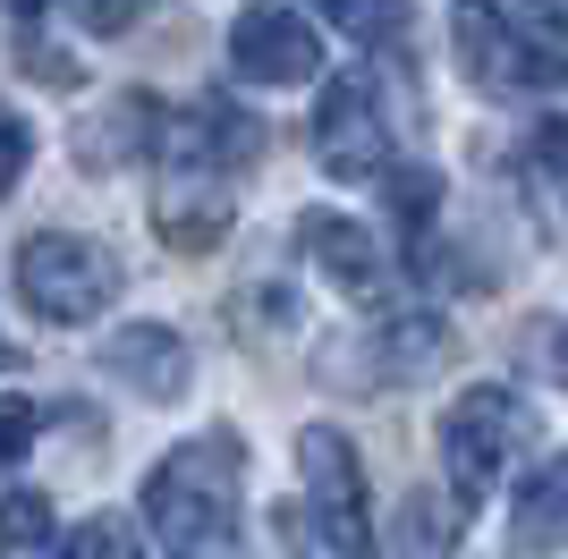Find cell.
Listing matches in <instances>:
<instances>
[{
  "label": "cell",
  "mask_w": 568,
  "mask_h": 559,
  "mask_svg": "<svg viewBox=\"0 0 568 559\" xmlns=\"http://www.w3.org/2000/svg\"><path fill=\"white\" fill-rule=\"evenodd\" d=\"M246 458L237 433H195L144 475V517L170 559H246V509H237Z\"/></svg>",
  "instance_id": "cell-1"
},
{
  "label": "cell",
  "mask_w": 568,
  "mask_h": 559,
  "mask_svg": "<svg viewBox=\"0 0 568 559\" xmlns=\"http://www.w3.org/2000/svg\"><path fill=\"white\" fill-rule=\"evenodd\" d=\"M128 288V272H119V255L102 246V237H77V230H34L18 246V297L34 323H102L111 314V297Z\"/></svg>",
  "instance_id": "cell-2"
},
{
  "label": "cell",
  "mask_w": 568,
  "mask_h": 559,
  "mask_svg": "<svg viewBox=\"0 0 568 559\" xmlns=\"http://www.w3.org/2000/svg\"><path fill=\"white\" fill-rule=\"evenodd\" d=\"M526 433H535V416H526L518 390H500V382H475V390L450 398V416H442V466H450L458 509H484V500H493L500 466L518 458Z\"/></svg>",
  "instance_id": "cell-3"
},
{
  "label": "cell",
  "mask_w": 568,
  "mask_h": 559,
  "mask_svg": "<svg viewBox=\"0 0 568 559\" xmlns=\"http://www.w3.org/2000/svg\"><path fill=\"white\" fill-rule=\"evenodd\" d=\"M297 466H306V500H314V535L332 559H382L374 551V500H365V466L339 424H306L297 433Z\"/></svg>",
  "instance_id": "cell-4"
},
{
  "label": "cell",
  "mask_w": 568,
  "mask_h": 559,
  "mask_svg": "<svg viewBox=\"0 0 568 559\" xmlns=\"http://www.w3.org/2000/svg\"><path fill=\"white\" fill-rule=\"evenodd\" d=\"M306 144H314V162L332 170V179H382V170H390V119H382L374 77H365V69L332 77L323 102H314Z\"/></svg>",
  "instance_id": "cell-5"
},
{
  "label": "cell",
  "mask_w": 568,
  "mask_h": 559,
  "mask_svg": "<svg viewBox=\"0 0 568 559\" xmlns=\"http://www.w3.org/2000/svg\"><path fill=\"white\" fill-rule=\"evenodd\" d=\"M255 153H263V119L237 111L230 93H204L187 119H170V136H162L170 179H187V186H230L237 170H255Z\"/></svg>",
  "instance_id": "cell-6"
},
{
  "label": "cell",
  "mask_w": 568,
  "mask_h": 559,
  "mask_svg": "<svg viewBox=\"0 0 568 559\" xmlns=\"http://www.w3.org/2000/svg\"><path fill=\"white\" fill-rule=\"evenodd\" d=\"M230 69L246 85H314L323 77V34L288 0H246L230 18Z\"/></svg>",
  "instance_id": "cell-7"
},
{
  "label": "cell",
  "mask_w": 568,
  "mask_h": 559,
  "mask_svg": "<svg viewBox=\"0 0 568 559\" xmlns=\"http://www.w3.org/2000/svg\"><path fill=\"white\" fill-rule=\"evenodd\" d=\"M297 246L323 263V280H332L339 297H356V305L390 297V255H382L374 230H356V221H339V212H306V221H297Z\"/></svg>",
  "instance_id": "cell-8"
},
{
  "label": "cell",
  "mask_w": 568,
  "mask_h": 559,
  "mask_svg": "<svg viewBox=\"0 0 568 559\" xmlns=\"http://www.w3.org/2000/svg\"><path fill=\"white\" fill-rule=\"evenodd\" d=\"M102 365H111V382H128L136 398H179L187 390V373H195V356H187V339L170 323H128V331H111L102 339Z\"/></svg>",
  "instance_id": "cell-9"
},
{
  "label": "cell",
  "mask_w": 568,
  "mask_h": 559,
  "mask_svg": "<svg viewBox=\"0 0 568 559\" xmlns=\"http://www.w3.org/2000/svg\"><path fill=\"white\" fill-rule=\"evenodd\" d=\"M450 43H458V60H467V77L484 93H526V51H518V26H509L500 0H458Z\"/></svg>",
  "instance_id": "cell-10"
},
{
  "label": "cell",
  "mask_w": 568,
  "mask_h": 559,
  "mask_svg": "<svg viewBox=\"0 0 568 559\" xmlns=\"http://www.w3.org/2000/svg\"><path fill=\"white\" fill-rule=\"evenodd\" d=\"M162 136H170L162 102H153V93H119L102 119L77 128V162H85V170H136V162L162 153Z\"/></svg>",
  "instance_id": "cell-11"
},
{
  "label": "cell",
  "mask_w": 568,
  "mask_h": 559,
  "mask_svg": "<svg viewBox=\"0 0 568 559\" xmlns=\"http://www.w3.org/2000/svg\"><path fill=\"white\" fill-rule=\"evenodd\" d=\"M153 237H162V246H179V255H213L221 237H230V195H221V186L170 179L162 204H153Z\"/></svg>",
  "instance_id": "cell-12"
},
{
  "label": "cell",
  "mask_w": 568,
  "mask_h": 559,
  "mask_svg": "<svg viewBox=\"0 0 568 559\" xmlns=\"http://www.w3.org/2000/svg\"><path fill=\"white\" fill-rule=\"evenodd\" d=\"M509 535H518V551H568V449H560V458H544L518 484Z\"/></svg>",
  "instance_id": "cell-13"
},
{
  "label": "cell",
  "mask_w": 568,
  "mask_h": 559,
  "mask_svg": "<svg viewBox=\"0 0 568 559\" xmlns=\"http://www.w3.org/2000/svg\"><path fill=\"white\" fill-rule=\"evenodd\" d=\"M374 339V373L382 382H416V373H433L442 356H450V323L442 314H399V323L365 331Z\"/></svg>",
  "instance_id": "cell-14"
},
{
  "label": "cell",
  "mask_w": 568,
  "mask_h": 559,
  "mask_svg": "<svg viewBox=\"0 0 568 559\" xmlns=\"http://www.w3.org/2000/svg\"><path fill=\"white\" fill-rule=\"evenodd\" d=\"M509 26L526 51V85H568V0H518Z\"/></svg>",
  "instance_id": "cell-15"
},
{
  "label": "cell",
  "mask_w": 568,
  "mask_h": 559,
  "mask_svg": "<svg viewBox=\"0 0 568 559\" xmlns=\"http://www.w3.org/2000/svg\"><path fill=\"white\" fill-rule=\"evenodd\" d=\"M51 535H60L51 491H9L0 500V559H51Z\"/></svg>",
  "instance_id": "cell-16"
},
{
  "label": "cell",
  "mask_w": 568,
  "mask_h": 559,
  "mask_svg": "<svg viewBox=\"0 0 568 559\" xmlns=\"http://www.w3.org/2000/svg\"><path fill=\"white\" fill-rule=\"evenodd\" d=\"M382 195H390V221L407 230V246L425 255L433 246V212H442V179H433V170H382Z\"/></svg>",
  "instance_id": "cell-17"
},
{
  "label": "cell",
  "mask_w": 568,
  "mask_h": 559,
  "mask_svg": "<svg viewBox=\"0 0 568 559\" xmlns=\"http://www.w3.org/2000/svg\"><path fill=\"white\" fill-rule=\"evenodd\" d=\"M314 9H323L348 43H365V51H382V43L407 34V0H314Z\"/></svg>",
  "instance_id": "cell-18"
},
{
  "label": "cell",
  "mask_w": 568,
  "mask_h": 559,
  "mask_svg": "<svg viewBox=\"0 0 568 559\" xmlns=\"http://www.w3.org/2000/svg\"><path fill=\"white\" fill-rule=\"evenodd\" d=\"M69 559H144V535H136L119 509H94V517L69 535Z\"/></svg>",
  "instance_id": "cell-19"
},
{
  "label": "cell",
  "mask_w": 568,
  "mask_h": 559,
  "mask_svg": "<svg viewBox=\"0 0 568 559\" xmlns=\"http://www.w3.org/2000/svg\"><path fill=\"white\" fill-rule=\"evenodd\" d=\"M34 433H43V407L34 398H0V475L34 449Z\"/></svg>",
  "instance_id": "cell-20"
},
{
  "label": "cell",
  "mask_w": 568,
  "mask_h": 559,
  "mask_svg": "<svg viewBox=\"0 0 568 559\" xmlns=\"http://www.w3.org/2000/svg\"><path fill=\"white\" fill-rule=\"evenodd\" d=\"M526 170L535 179H568V119H535L526 128Z\"/></svg>",
  "instance_id": "cell-21"
},
{
  "label": "cell",
  "mask_w": 568,
  "mask_h": 559,
  "mask_svg": "<svg viewBox=\"0 0 568 559\" xmlns=\"http://www.w3.org/2000/svg\"><path fill=\"white\" fill-rule=\"evenodd\" d=\"M85 34H128L136 18H153V0H69Z\"/></svg>",
  "instance_id": "cell-22"
},
{
  "label": "cell",
  "mask_w": 568,
  "mask_h": 559,
  "mask_svg": "<svg viewBox=\"0 0 568 559\" xmlns=\"http://www.w3.org/2000/svg\"><path fill=\"white\" fill-rule=\"evenodd\" d=\"M18 60H26V77H43V85H77V60L60 43H43V34H26Z\"/></svg>",
  "instance_id": "cell-23"
},
{
  "label": "cell",
  "mask_w": 568,
  "mask_h": 559,
  "mask_svg": "<svg viewBox=\"0 0 568 559\" xmlns=\"http://www.w3.org/2000/svg\"><path fill=\"white\" fill-rule=\"evenodd\" d=\"M26 162H34V136H26V119L0 111V195L18 186V170H26Z\"/></svg>",
  "instance_id": "cell-24"
},
{
  "label": "cell",
  "mask_w": 568,
  "mask_h": 559,
  "mask_svg": "<svg viewBox=\"0 0 568 559\" xmlns=\"http://www.w3.org/2000/svg\"><path fill=\"white\" fill-rule=\"evenodd\" d=\"M544 365H551V382L568 390V323H551V356H544Z\"/></svg>",
  "instance_id": "cell-25"
},
{
  "label": "cell",
  "mask_w": 568,
  "mask_h": 559,
  "mask_svg": "<svg viewBox=\"0 0 568 559\" xmlns=\"http://www.w3.org/2000/svg\"><path fill=\"white\" fill-rule=\"evenodd\" d=\"M9 9H18V18H43V9H51V0H9Z\"/></svg>",
  "instance_id": "cell-26"
},
{
  "label": "cell",
  "mask_w": 568,
  "mask_h": 559,
  "mask_svg": "<svg viewBox=\"0 0 568 559\" xmlns=\"http://www.w3.org/2000/svg\"><path fill=\"white\" fill-rule=\"evenodd\" d=\"M0 365H18V348H9V339H0Z\"/></svg>",
  "instance_id": "cell-27"
},
{
  "label": "cell",
  "mask_w": 568,
  "mask_h": 559,
  "mask_svg": "<svg viewBox=\"0 0 568 559\" xmlns=\"http://www.w3.org/2000/svg\"><path fill=\"white\" fill-rule=\"evenodd\" d=\"M450 559H458V551H450Z\"/></svg>",
  "instance_id": "cell-28"
}]
</instances>
